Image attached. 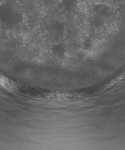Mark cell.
<instances>
[{
	"mask_svg": "<svg viewBox=\"0 0 125 150\" xmlns=\"http://www.w3.org/2000/svg\"><path fill=\"white\" fill-rule=\"evenodd\" d=\"M93 11L96 14L103 18H108L112 16V10L110 6L104 4H97L93 7Z\"/></svg>",
	"mask_w": 125,
	"mask_h": 150,
	"instance_id": "obj_1",
	"label": "cell"
},
{
	"mask_svg": "<svg viewBox=\"0 0 125 150\" xmlns=\"http://www.w3.org/2000/svg\"><path fill=\"white\" fill-rule=\"evenodd\" d=\"M91 24L95 28H100L104 24V18L98 14H94L90 18Z\"/></svg>",
	"mask_w": 125,
	"mask_h": 150,
	"instance_id": "obj_2",
	"label": "cell"
},
{
	"mask_svg": "<svg viewBox=\"0 0 125 150\" xmlns=\"http://www.w3.org/2000/svg\"><path fill=\"white\" fill-rule=\"evenodd\" d=\"M77 4V0H63L61 3V6L64 10L70 11L75 8Z\"/></svg>",
	"mask_w": 125,
	"mask_h": 150,
	"instance_id": "obj_3",
	"label": "cell"
},
{
	"mask_svg": "<svg viewBox=\"0 0 125 150\" xmlns=\"http://www.w3.org/2000/svg\"><path fill=\"white\" fill-rule=\"evenodd\" d=\"M52 53L59 57H62L65 54V48L61 44L54 45L52 48Z\"/></svg>",
	"mask_w": 125,
	"mask_h": 150,
	"instance_id": "obj_4",
	"label": "cell"
},
{
	"mask_svg": "<svg viewBox=\"0 0 125 150\" xmlns=\"http://www.w3.org/2000/svg\"><path fill=\"white\" fill-rule=\"evenodd\" d=\"M52 29L55 33L57 34H61L64 30V25L62 22H56L53 25L52 27Z\"/></svg>",
	"mask_w": 125,
	"mask_h": 150,
	"instance_id": "obj_5",
	"label": "cell"
},
{
	"mask_svg": "<svg viewBox=\"0 0 125 150\" xmlns=\"http://www.w3.org/2000/svg\"><path fill=\"white\" fill-rule=\"evenodd\" d=\"M55 1V0H43V1L45 4H50V3H52L53 1Z\"/></svg>",
	"mask_w": 125,
	"mask_h": 150,
	"instance_id": "obj_6",
	"label": "cell"
}]
</instances>
